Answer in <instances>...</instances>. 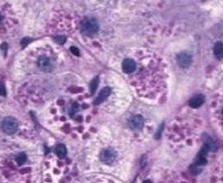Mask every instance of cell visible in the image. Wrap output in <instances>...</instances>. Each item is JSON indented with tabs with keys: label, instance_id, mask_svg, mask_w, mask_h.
<instances>
[{
	"label": "cell",
	"instance_id": "cell-9",
	"mask_svg": "<svg viewBox=\"0 0 223 183\" xmlns=\"http://www.w3.org/2000/svg\"><path fill=\"white\" fill-rule=\"evenodd\" d=\"M178 63L180 66H183V67H186V66H188L191 64V56L187 53H180L178 58H177Z\"/></svg>",
	"mask_w": 223,
	"mask_h": 183
},
{
	"label": "cell",
	"instance_id": "cell-6",
	"mask_svg": "<svg viewBox=\"0 0 223 183\" xmlns=\"http://www.w3.org/2000/svg\"><path fill=\"white\" fill-rule=\"evenodd\" d=\"M136 69V63L132 59H126L122 63V70L125 73H132Z\"/></svg>",
	"mask_w": 223,
	"mask_h": 183
},
{
	"label": "cell",
	"instance_id": "cell-11",
	"mask_svg": "<svg viewBox=\"0 0 223 183\" xmlns=\"http://www.w3.org/2000/svg\"><path fill=\"white\" fill-rule=\"evenodd\" d=\"M56 154L59 158H65L67 154V150L65 145L63 144H59L57 147H56Z\"/></svg>",
	"mask_w": 223,
	"mask_h": 183
},
{
	"label": "cell",
	"instance_id": "cell-3",
	"mask_svg": "<svg viewBox=\"0 0 223 183\" xmlns=\"http://www.w3.org/2000/svg\"><path fill=\"white\" fill-rule=\"evenodd\" d=\"M100 160L106 164H111L115 160L116 154L112 149H103L100 153Z\"/></svg>",
	"mask_w": 223,
	"mask_h": 183
},
{
	"label": "cell",
	"instance_id": "cell-19",
	"mask_svg": "<svg viewBox=\"0 0 223 183\" xmlns=\"http://www.w3.org/2000/svg\"><path fill=\"white\" fill-rule=\"evenodd\" d=\"M0 20H1V15H0Z\"/></svg>",
	"mask_w": 223,
	"mask_h": 183
},
{
	"label": "cell",
	"instance_id": "cell-14",
	"mask_svg": "<svg viewBox=\"0 0 223 183\" xmlns=\"http://www.w3.org/2000/svg\"><path fill=\"white\" fill-rule=\"evenodd\" d=\"M98 84H99V78H95L94 79L92 80L91 84H90V90H91V92L92 93H94L96 89H97V87H98Z\"/></svg>",
	"mask_w": 223,
	"mask_h": 183
},
{
	"label": "cell",
	"instance_id": "cell-10",
	"mask_svg": "<svg viewBox=\"0 0 223 183\" xmlns=\"http://www.w3.org/2000/svg\"><path fill=\"white\" fill-rule=\"evenodd\" d=\"M214 56L219 59H223V43L221 42H217L214 47Z\"/></svg>",
	"mask_w": 223,
	"mask_h": 183
},
{
	"label": "cell",
	"instance_id": "cell-17",
	"mask_svg": "<svg viewBox=\"0 0 223 183\" xmlns=\"http://www.w3.org/2000/svg\"><path fill=\"white\" fill-rule=\"evenodd\" d=\"M71 50H72V51H73V53L75 55H77V56H79V50H78L76 47H72V48H71Z\"/></svg>",
	"mask_w": 223,
	"mask_h": 183
},
{
	"label": "cell",
	"instance_id": "cell-2",
	"mask_svg": "<svg viewBox=\"0 0 223 183\" xmlns=\"http://www.w3.org/2000/svg\"><path fill=\"white\" fill-rule=\"evenodd\" d=\"M3 130L7 134H12L18 129V121L13 117H6L2 125Z\"/></svg>",
	"mask_w": 223,
	"mask_h": 183
},
{
	"label": "cell",
	"instance_id": "cell-18",
	"mask_svg": "<svg viewBox=\"0 0 223 183\" xmlns=\"http://www.w3.org/2000/svg\"><path fill=\"white\" fill-rule=\"evenodd\" d=\"M31 41V39H27V38H25L23 40H22V45H25L28 42H30Z\"/></svg>",
	"mask_w": 223,
	"mask_h": 183
},
{
	"label": "cell",
	"instance_id": "cell-1",
	"mask_svg": "<svg viewBox=\"0 0 223 183\" xmlns=\"http://www.w3.org/2000/svg\"><path fill=\"white\" fill-rule=\"evenodd\" d=\"M80 28L82 32L85 35H93L99 30V23L94 18L87 17L81 22Z\"/></svg>",
	"mask_w": 223,
	"mask_h": 183
},
{
	"label": "cell",
	"instance_id": "cell-12",
	"mask_svg": "<svg viewBox=\"0 0 223 183\" xmlns=\"http://www.w3.org/2000/svg\"><path fill=\"white\" fill-rule=\"evenodd\" d=\"M15 160H16V162L18 163V165L22 166V165H24L26 162L27 155L25 153H19V154H18V155L16 156Z\"/></svg>",
	"mask_w": 223,
	"mask_h": 183
},
{
	"label": "cell",
	"instance_id": "cell-8",
	"mask_svg": "<svg viewBox=\"0 0 223 183\" xmlns=\"http://www.w3.org/2000/svg\"><path fill=\"white\" fill-rule=\"evenodd\" d=\"M204 96L202 94H198V95H195L194 96L193 98H190L189 100V106L193 108H197V107H200L203 102H204Z\"/></svg>",
	"mask_w": 223,
	"mask_h": 183
},
{
	"label": "cell",
	"instance_id": "cell-16",
	"mask_svg": "<svg viewBox=\"0 0 223 183\" xmlns=\"http://www.w3.org/2000/svg\"><path fill=\"white\" fill-rule=\"evenodd\" d=\"M5 87H4V85L0 84V95L3 96V95H5Z\"/></svg>",
	"mask_w": 223,
	"mask_h": 183
},
{
	"label": "cell",
	"instance_id": "cell-5",
	"mask_svg": "<svg viewBox=\"0 0 223 183\" xmlns=\"http://www.w3.org/2000/svg\"><path fill=\"white\" fill-rule=\"evenodd\" d=\"M111 91H112V90H111V88H110L109 87H106L103 88V89L99 92V95L97 96V98H96V99L94 100L93 104H94L95 106H98V105L101 104L104 100H106V98L110 95Z\"/></svg>",
	"mask_w": 223,
	"mask_h": 183
},
{
	"label": "cell",
	"instance_id": "cell-4",
	"mask_svg": "<svg viewBox=\"0 0 223 183\" xmlns=\"http://www.w3.org/2000/svg\"><path fill=\"white\" fill-rule=\"evenodd\" d=\"M38 65L44 72H51L53 70V64H51V61L46 56H41L39 58Z\"/></svg>",
	"mask_w": 223,
	"mask_h": 183
},
{
	"label": "cell",
	"instance_id": "cell-15",
	"mask_svg": "<svg viewBox=\"0 0 223 183\" xmlns=\"http://www.w3.org/2000/svg\"><path fill=\"white\" fill-rule=\"evenodd\" d=\"M55 40L59 44H64L65 41V37H57V38H55Z\"/></svg>",
	"mask_w": 223,
	"mask_h": 183
},
{
	"label": "cell",
	"instance_id": "cell-13",
	"mask_svg": "<svg viewBox=\"0 0 223 183\" xmlns=\"http://www.w3.org/2000/svg\"><path fill=\"white\" fill-rule=\"evenodd\" d=\"M205 142H206V146H208V147L209 149H211V150H214V149H215V144H214V142L213 141V140L210 137L206 136Z\"/></svg>",
	"mask_w": 223,
	"mask_h": 183
},
{
	"label": "cell",
	"instance_id": "cell-7",
	"mask_svg": "<svg viewBox=\"0 0 223 183\" xmlns=\"http://www.w3.org/2000/svg\"><path fill=\"white\" fill-rule=\"evenodd\" d=\"M144 120L140 115H134L130 120V126L132 129H140L143 126Z\"/></svg>",
	"mask_w": 223,
	"mask_h": 183
}]
</instances>
